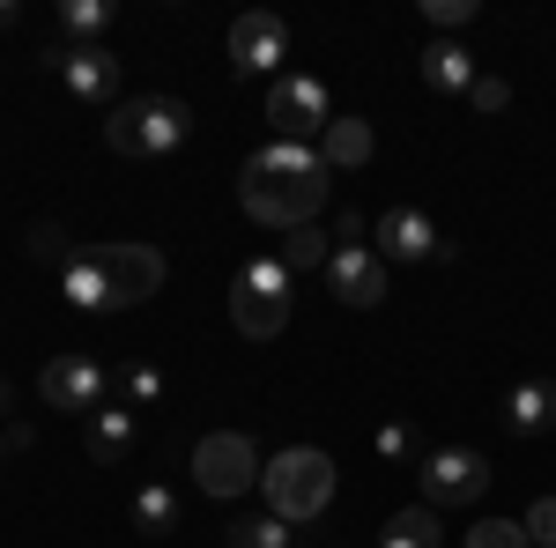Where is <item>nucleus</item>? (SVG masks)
<instances>
[{
    "mask_svg": "<svg viewBox=\"0 0 556 548\" xmlns=\"http://www.w3.org/2000/svg\"><path fill=\"white\" fill-rule=\"evenodd\" d=\"M334 201V170L319 164V149H298V141H267L245 156L238 170V208L253 215L260 230H312Z\"/></svg>",
    "mask_w": 556,
    "mask_h": 548,
    "instance_id": "1",
    "label": "nucleus"
},
{
    "mask_svg": "<svg viewBox=\"0 0 556 548\" xmlns=\"http://www.w3.org/2000/svg\"><path fill=\"white\" fill-rule=\"evenodd\" d=\"M164 253L156 245H83L75 267L60 275V290L75 311H134V304H149V296L164 290Z\"/></svg>",
    "mask_w": 556,
    "mask_h": 548,
    "instance_id": "2",
    "label": "nucleus"
},
{
    "mask_svg": "<svg viewBox=\"0 0 556 548\" xmlns=\"http://www.w3.org/2000/svg\"><path fill=\"white\" fill-rule=\"evenodd\" d=\"M260 497H267L275 519L304 526V519H319V511L334 505V460L319 445H290V453H275V460L260 467Z\"/></svg>",
    "mask_w": 556,
    "mask_h": 548,
    "instance_id": "3",
    "label": "nucleus"
},
{
    "mask_svg": "<svg viewBox=\"0 0 556 548\" xmlns=\"http://www.w3.org/2000/svg\"><path fill=\"white\" fill-rule=\"evenodd\" d=\"M186 133H193V104L186 97H164V89L112 104V119H104V141L119 156H172V149H186Z\"/></svg>",
    "mask_w": 556,
    "mask_h": 548,
    "instance_id": "4",
    "label": "nucleus"
},
{
    "mask_svg": "<svg viewBox=\"0 0 556 548\" xmlns=\"http://www.w3.org/2000/svg\"><path fill=\"white\" fill-rule=\"evenodd\" d=\"M290 267L275 253H260V259H245L238 275H230V327L245 341H275L282 327H290Z\"/></svg>",
    "mask_w": 556,
    "mask_h": 548,
    "instance_id": "5",
    "label": "nucleus"
},
{
    "mask_svg": "<svg viewBox=\"0 0 556 548\" xmlns=\"http://www.w3.org/2000/svg\"><path fill=\"white\" fill-rule=\"evenodd\" d=\"M267 119H275V141L319 149V133L334 127L327 82H319V75H275V82H267Z\"/></svg>",
    "mask_w": 556,
    "mask_h": 548,
    "instance_id": "6",
    "label": "nucleus"
},
{
    "mask_svg": "<svg viewBox=\"0 0 556 548\" xmlns=\"http://www.w3.org/2000/svg\"><path fill=\"white\" fill-rule=\"evenodd\" d=\"M416 482H424V505L430 511L482 505V489H490V453H475V445H438V453H424Z\"/></svg>",
    "mask_w": 556,
    "mask_h": 548,
    "instance_id": "7",
    "label": "nucleus"
},
{
    "mask_svg": "<svg viewBox=\"0 0 556 548\" xmlns=\"http://www.w3.org/2000/svg\"><path fill=\"white\" fill-rule=\"evenodd\" d=\"M38 67L60 75V89L83 97V104H119V82H127V67H119L104 44H45Z\"/></svg>",
    "mask_w": 556,
    "mask_h": 548,
    "instance_id": "8",
    "label": "nucleus"
},
{
    "mask_svg": "<svg viewBox=\"0 0 556 548\" xmlns=\"http://www.w3.org/2000/svg\"><path fill=\"white\" fill-rule=\"evenodd\" d=\"M193 482H201V497H245L260 482V453L253 437H238V430H208L201 445H193Z\"/></svg>",
    "mask_w": 556,
    "mask_h": 548,
    "instance_id": "9",
    "label": "nucleus"
},
{
    "mask_svg": "<svg viewBox=\"0 0 556 548\" xmlns=\"http://www.w3.org/2000/svg\"><path fill=\"white\" fill-rule=\"evenodd\" d=\"M38 393H45V408H60V416H97L104 393H112V371L97 356H52L38 371Z\"/></svg>",
    "mask_w": 556,
    "mask_h": 548,
    "instance_id": "10",
    "label": "nucleus"
},
{
    "mask_svg": "<svg viewBox=\"0 0 556 548\" xmlns=\"http://www.w3.org/2000/svg\"><path fill=\"white\" fill-rule=\"evenodd\" d=\"M282 60H290V23L267 8H245L230 23V67L238 75H282Z\"/></svg>",
    "mask_w": 556,
    "mask_h": 548,
    "instance_id": "11",
    "label": "nucleus"
},
{
    "mask_svg": "<svg viewBox=\"0 0 556 548\" xmlns=\"http://www.w3.org/2000/svg\"><path fill=\"white\" fill-rule=\"evenodd\" d=\"M379 259H401V267H424V259H453V245H438V222L424 208H379V230H371Z\"/></svg>",
    "mask_w": 556,
    "mask_h": 548,
    "instance_id": "12",
    "label": "nucleus"
},
{
    "mask_svg": "<svg viewBox=\"0 0 556 548\" xmlns=\"http://www.w3.org/2000/svg\"><path fill=\"white\" fill-rule=\"evenodd\" d=\"M327 290L342 296L349 311H371V304H386V259L371 253V245H334V259H327Z\"/></svg>",
    "mask_w": 556,
    "mask_h": 548,
    "instance_id": "13",
    "label": "nucleus"
},
{
    "mask_svg": "<svg viewBox=\"0 0 556 548\" xmlns=\"http://www.w3.org/2000/svg\"><path fill=\"white\" fill-rule=\"evenodd\" d=\"M134 437H141V416L134 408H119V400H104L97 416H83V445L97 467H119L134 453Z\"/></svg>",
    "mask_w": 556,
    "mask_h": 548,
    "instance_id": "14",
    "label": "nucleus"
},
{
    "mask_svg": "<svg viewBox=\"0 0 556 548\" xmlns=\"http://www.w3.org/2000/svg\"><path fill=\"white\" fill-rule=\"evenodd\" d=\"M505 430H513V437L556 430V379H519L513 393H505Z\"/></svg>",
    "mask_w": 556,
    "mask_h": 548,
    "instance_id": "15",
    "label": "nucleus"
},
{
    "mask_svg": "<svg viewBox=\"0 0 556 548\" xmlns=\"http://www.w3.org/2000/svg\"><path fill=\"white\" fill-rule=\"evenodd\" d=\"M475 52L460 38H430V52H424V89H438V97H468L475 89Z\"/></svg>",
    "mask_w": 556,
    "mask_h": 548,
    "instance_id": "16",
    "label": "nucleus"
},
{
    "mask_svg": "<svg viewBox=\"0 0 556 548\" xmlns=\"http://www.w3.org/2000/svg\"><path fill=\"white\" fill-rule=\"evenodd\" d=\"M178 519H186V497H178L172 482H141V489H134V526H141L149 541H172Z\"/></svg>",
    "mask_w": 556,
    "mask_h": 548,
    "instance_id": "17",
    "label": "nucleus"
},
{
    "mask_svg": "<svg viewBox=\"0 0 556 548\" xmlns=\"http://www.w3.org/2000/svg\"><path fill=\"white\" fill-rule=\"evenodd\" d=\"M319 164L327 170H364L371 164V119H334L319 133Z\"/></svg>",
    "mask_w": 556,
    "mask_h": 548,
    "instance_id": "18",
    "label": "nucleus"
},
{
    "mask_svg": "<svg viewBox=\"0 0 556 548\" xmlns=\"http://www.w3.org/2000/svg\"><path fill=\"white\" fill-rule=\"evenodd\" d=\"M379 548H438V511H430V505L393 511L386 534H379Z\"/></svg>",
    "mask_w": 556,
    "mask_h": 548,
    "instance_id": "19",
    "label": "nucleus"
},
{
    "mask_svg": "<svg viewBox=\"0 0 556 548\" xmlns=\"http://www.w3.org/2000/svg\"><path fill=\"white\" fill-rule=\"evenodd\" d=\"M112 385H119V408H134V416H149V408H156V400L172 393L156 364H127V371H119V379H112Z\"/></svg>",
    "mask_w": 556,
    "mask_h": 548,
    "instance_id": "20",
    "label": "nucleus"
},
{
    "mask_svg": "<svg viewBox=\"0 0 556 548\" xmlns=\"http://www.w3.org/2000/svg\"><path fill=\"white\" fill-rule=\"evenodd\" d=\"M275 259H282L290 275H312V267H327V259H334V245H327V238H319V222H312V230H290Z\"/></svg>",
    "mask_w": 556,
    "mask_h": 548,
    "instance_id": "21",
    "label": "nucleus"
},
{
    "mask_svg": "<svg viewBox=\"0 0 556 548\" xmlns=\"http://www.w3.org/2000/svg\"><path fill=\"white\" fill-rule=\"evenodd\" d=\"M223 541H230V548H290L298 534H290V519H275V511H267V519H238Z\"/></svg>",
    "mask_w": 556,
    "mask_h": 548,
    "instance_id": "22",
    "label": "nucleus"
},
{
    "mask_svg": "<svg viewBox=\"0 0 556 548\" xmlns=\"http://www.w3.org/2000/svg\"><path fill=\"white\" fill-rule=\"evenodd\" d=\"M104 23H112V0H67V8H60V30H67L75 44H89Z\"/></svg>",
    "mask_w": 556,
    "mask_h": 548,
    "instance_id": "23",
    "label": "nucleus"
},
{
    "mask_svg": "<svg viewBox=\"0 0 556 548\" xmlns=\"http://www.w3.org/2000/svg\"><path fill=\"white\" fill-rule=\"evenodd\" d=\"M371 453H379L386 467H424V453H416V430H408V422H379Z\"/></svg>",
    "mask_w": 556,
    "mask_h": 548,
    "instance_id": "24",
    "label": "nucleus"
},
{
    "mask_svg": "<svg viewBox=\"0 0 556 548\" xmlns=\"http://www.w3.org/2000/svg\"><path fill=\"white\" fill-rule=\"evenodd\" d=\"M75 253H83V245H75L60 222H38V230H30V259H45V267H60V275H67V267H75Z\"/></svg>",
    "mask_w": 556,
    "mask_h": 548,
    "instance_id": "25",
    "label": "nucleus"
},
{
    "mask_svg": "<svg viewBox=\"0 0 556 548\" xmlns=\"http://www.w3.org/2000/svg\"><path fill=\"white\" fill-rule=\"evenodd\" d=\"M460 548H534V541H527V526H519V519H475Z\"/></svg>",
    "mask_w": 556,
    "mask_h": 548,
    "instance_id": "26",
    "label": "nucleus"
},
{
    "mask_svg": "<svg viewBox=\"0 0 556 548\" xmlns=\"http://www.w3.org/2000/svg\"><path fill=\"white\" fill-rule=\"evenodd\" d=\"M468 104H475V112H482V119H497V112L513 104V82H505V75H475Z\"/></svg>",
    "mask_w": 556,
    "mask_h": 548,
    "instance_id": "27",
    "label": "nucleus"
},
{
    "mask_svg": "<svg viewBox=\"0 0 556 548\" xmlns=\"http://www.w3.org/2000/svg\"><path fill=\"white\" fill-rule=\"evenodd\" d=\"M519 526H527V541H534V548H556V497H534Z\"/></svg>",
    "mask_w": 556,
    "mask_h": 548,
    "instance_id": "28",
    "label": "nucleus"
},
{
    "mask_svg": "<svg viewBox=\"0 0 556 548\" xmlns=\"http://www.w3.org/2000/svg\"><path fill=\"white\" fill-rule=\"evenodd\" d=\"M424 23L430 30H460V23H475V0H424Z\"/></svg>",
    "mask_w": 556,
    "mask_h": 548,
    "instance_id": "29",
    "label": "nucleus"
},
{
    "mask_svg": "<svg viewBox=\"0 0 556 548\" xmlns=\"http://www.w3.org/2000/svg\"><path fill=\"white\" fill-rule=\"evenodd\" d=\"M15 422V393H8V379H0V430Z\"/></svg>",
    "mask_w": 556,
    "mask_h": 548,
    "instance_id": "30",
    "label": "nucleus"
},
{
    "mask_svg": "<svg viewBox=\"0 0 556 548\" xmlns=\"http://www.w3.org/2000/svg\"><path fill=\"white\" fill-rule=\"evenodd\" d=\"M15 23H23V8H15V0H0V30H15Z\"/></svg>",
    "mask_w": 556,
    "mask_h": 548,
    "instance_id": "31",
    "label": "nucleus"
},
{
    "mask_svg": "<svg viewBox=\"0 0 556 548\" xmlns=\"http://www.w3.org/2000/svg\"><path fill=\"white\" fill-rule=\"evenodd\" d=\"M0 460H8V430H0Z\"/></svg>",
    "mask_w": 556,
    "mask_h": 548,
    "instance_id": "32",
    "label": "nucleus"
},
{
    "mask_svg": "<svg viewBox=\"0 0 556 548\" xmlns=\"http://www.w3.org/2000/svg\"><path fill=\"white\" fill-rule=\"evenodd\" d=\"M290 548H312V541H290Z\"/></svg>",
    "mask_w": 556,
    "mask_h": 548,
    "instance_id": "33",
    "label": "nucleus"
}]
</instances>
